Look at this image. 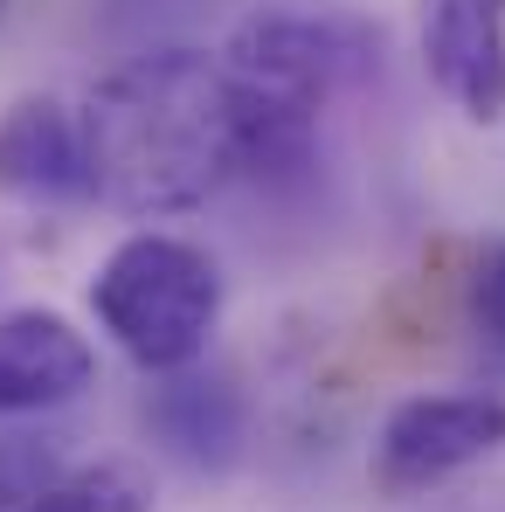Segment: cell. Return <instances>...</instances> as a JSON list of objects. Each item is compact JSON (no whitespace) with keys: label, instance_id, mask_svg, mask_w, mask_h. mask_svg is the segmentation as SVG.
<instances>
[{"label":"cell","instance_id":"6da1fadb","mask_svg":"<svg viewBox=\"0 0 505 512\" xmlns=\"http://www.w3.org/2000/svg\"><path fill=\"white\" fill-rule=\"evenodd\" d=\"M84 139L97 201L160 222L215 201L243 173V104L222 56L146 49L90 84Z\"/></svg>","mask_w":505,"mask_h":512},{"label":"cell","instance_id":"7a4b0ae2","mask_svg":"<svg viewBox=\"0 0 505 512\" xmlns=\"http://www.w3.org/2000/svg\"><path fill=\"white\" fill-rule=\"evenodd\" d=\"M222 70L243 104V173H305L326 104L381 70V28L346 7H263L229 35Z\"/></svg>","mask_w":505,"mask_h":512},{"label":"cell","instance_id":"3957f363","mask_svg":"<svg viewBox=\"0 0 505 512\" xmlns=\"http://www.w3.org/2000/svg\"><path fill=\"white\" fill-rule=\"evenodd\" d=\"M90 312L146 374H187L222 326L215 256L173 229H132L90 277Z\"/></svg>","mask_w":505,"mask_h":512},{"label":"cell","instance_id":"277c9868","mask_svg":"<svg viewBox=\"0 0 505 512\" xmlns=\"http://www.w3.org/2000/svg\"><path fill=\"white\" fill-rule=\"evenodd\" d=\"M505 450V395L499 388H443V395H409L374 429V485L388 499H436L464 471L492 464Z\"/></svg>","mask_w":505,"mask_h":512},{"label":"cell","instance_id":"5b68a950","mask_svg":"<svg viewBox=\"0 0 505 512\" xmlns=\"http://www.w3.org/2000/svg\"><path fill=\"white\" fill-rule=\"evenodd\" d=\"M160 485L139 457L70 429H0V512H153Z\"/></svg>","mask_w":505,"mask_h":512},{"label":"cell","instance_id":"8992f818","mask_svg":"<svg viewBox=\"0 0 505 512\" xmlns=\"http://www.w3.org/2000/svg\"><path fill=\"white\" fill-rule=\"evenodd\" d=\"M0 194L21 201V208H84V201H97L84 104H70L56 90H28L0 111Z\"/></svg>","mask_w":505,"mask_h":512},{"label":"cell","instance_id":"52a82bcc","mask_svg":"<svg viewBox=\"0 0 505 512\" xmlns=\"http://www.w3.org/2000/svg\"><path fill=\"white\" fill-rule=\"evenodd\" d=\"M416 56L464 125H505V0H416Z\"/></svg>","mask_w":505,"mask_h":512},{"label":"cell","instance_id":"ba28073f","mask_svg":"<svg viewBox=\"0 0 505 512\" xmlns=\"http://www.w3.org/2000/svg\"><path fill=\"white\" fill-rule=\"evenodd\" d=\"M90 388H97V353L63 312L49 305L0 312V429L42 423Z\"/></svg>","mask_w":505,"mask_h":512},{"label":"cell","instance_id":"9c48e42d","mask_svg":"<svg viewBox=\"0 0 505 512\" xmlns=\"http://www.w3.org/2000/svg\"><path fill=\"white\" fill-rule=\"evenodd\" d=\"M146 436L187 471H236L250 457V402L229 374H160V388H146Z\"/></svg>","mask_w":505,"mask_h":512},{"label":"cell","instance_id":"30bf717a","mask_svg":"<svg viewBox=\"0 0 505 512\" xmlns=\"http://www.w3.org/2000/svg\"><path fill=\"white\" fill-rule=\"evenodd\" d=\"M464 312H471V333L485 340V353L505 360V236H485L471 250L464 270Z\"/></svg>","mask_w":505,"mask_h":512},{"label":"cell","instance_id":"8fae6325","mask_svg":"<svg viewBox=\"0 0 505 512\" xmlns=\"http://www.w3.org/2000/svg\"><path fill=\"white\" fill-rule=\"evenodd\" d=\"M436 512H505V485H478V492H450Z\"/></svg>","mask_w":505,"mask_h":512},{"label":"cell","instance_id":"7c38bea8","mask_svg":"<svg viewBox=\"0 0 505 512\" xmlns=\"http://www.w3.org/2000/svg\"><path fill=\"white\" fill-rule=\"evenodd\" d=\"M0 14H7V0H0Z\"/></svg>","mask_w":505,"mask_h":512}]
</instances>
